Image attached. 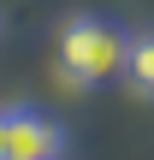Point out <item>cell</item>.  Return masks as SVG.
<instances>
[{
    "label": "cell",
    "instance_id": "obj_1",
    "mask_svg": "<svg viewBox=\"0 0 154 160\" xmlns=\"http://www.w3.org/2000/svg\"><path fill=\"white\" fill-rule=\"evenodd\" d=\"M125 36L113 30V24H101V18H71L65 30H59V77L65 83H107V77H119L125 71Z\"/></svg>",
    "mask_w": 154,
    "mask_h": 160
},
{
    "label": "cell",
    "instance_id": "obj_2",
    "mask_svg": "<svg viewBox=\"0 0 154 160\" xmlns=\"http://www.w3.org/2000/svg\"><path fill=\"white\" fill-rule=\"evenodd\" d=\"M65 137L42 113H6V160H59Z\"/></svg>",
    "mask_w": 154,
    "mask_h": 160
},
{
    "label": "cell",
    "instance_id": "obj_3",
    "mask_svg": "<svg viewBox=\"0 0 154 160\" xmlns=\"http://www.w3.org/2000/svg\"><path fill=\"white\" fill-rule=\"evenodd\" d=\"M125 77H131L137 95L154 101V36H137V42L125 48Z\"/></svg>",
    "mask_w": 154,
    "mask_h": 160
},
{
    "label": "cell",
    "instance_id": "obj_4",
    "mask_svg": "<svg viewBox=\"0 0 154 160\" xmlns=\"http://www.w3.org/2000/svg\"><path fill=\"white\" fill-rule=\"evenodd\" d=\"M0 160H6V113H0Z\"/></svg>",
    "mask_w": 154,
    "mask_h": 160
}]
</instances>
